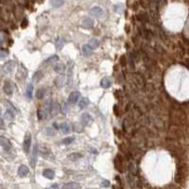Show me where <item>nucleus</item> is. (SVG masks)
I'll return each instance as SVG.
<instances>
[{
    "label": "nucleus",
    "instance_id": "obj_1",
    "mask_svg": "<svg viewBox=\"0 0 189 189\" xmlns=\"http://www.w3.org/2000/svg\"><path fill=\"white\" fill-rule=\"evenodd\" d=\"M188 174V169L186 166L184 165H181L179 166V168L177 170V174L175 177V181L178 183H181L183 181H184V180L186 179Z\"/></svg>",
    "mask_w": 189,
    "mask_h": 189
},
{
    "label": "nucleus",
    "instance_id": "obj_2",
    "mask_svg": "<svg viewBox=\"0 0 189 189\" xmlns=\"http://www.w3.org/2000/svg\"><path fill=\"white\" fill-rule=\"evenodd\" d=\"M37 154H38V145L36 144V145H34L32 152H31V154H30V157H29V164H30V166H31L32 168H35V166H36Z\"/></svg>",
    "mask_w": 189,
    "mask_h": 189
},
{
    "label": "nucleus",
    "instance_id": "obj_3",
    "mask_svg": "<svg viewBox=\"0 0 189 189\" xmlns=\"http://www.w3.org/2000/svg\"><path fill=\"white\" fill-rule=\"evenodd\" d=\"M30 145H31V134H30V132H26L24 138V144H23V147H24V150L26 153L28 152V150L30 149Z\"/></svg>",
    "mask_w": 189,
    "mask_h": 189
},
{
    "label": "nucleus",
    "instance_id": "obj_4",
    "mask_svg": "<svg viewBox=\"0 0 189 189\" xmlns=\"http://www.w3.org/2000/svg\"><path fill=\"white\" fill-rule=\"evenodd\" d=\"M14 66H15V63L13 62V60H8V62H6L5 63H4V65H3V67H2L3 73H4V74L10 73V72H11V71L13 70Z\"/></svg>",
    "mask_w": 189,
    "mask_h": 189
},
{
    "label": "nucleus",
    "instance_id": "obj_5",
    "mask_svg": "<svg viewBox=\"0 0 189 189\" xmlns=\"http://www.w3.org/2000/svg\"><path fill=\"white\" fill-rule=\"evenodd\" d=\"M73 67H74L73 62H70L69 64H68V70H67V84H68V86H72V82H73Z\"/></svg>",
    "mask_w": 189,
    "mask_h": 189
},
{
    "label": "nucleus",
    "instance_id": "obj_6",
    "mask_svg": "<svg viewBox=\"0 0 189 189\" xmlns=\"http://www.w3.org/2000/svg\"><path fill=\"white\" fill-rule=\"evenodd\" d=\"M79 98H81V94H79V92H78V91H75V92H72L69 94V97H68V101L72 104H75L79 101Z\"/></svg>",
    "mask_w": 189,
    "mask_h": 189
},
{
    "label": "nucleus",
    "instance_id": "obj_7",
    "mask_svg": "<svg viewBox=\"0 0 189 189\" xmlns=\"http://www.w3.org/2000/svg\"><path fill=\"white\" fill-rule=\"evenodd\" d=\"M3 90L7 94H11L13 93V85L10 81H6L3 85Z\"/></svg>",
    "mask_w": 189,
    "mask_h": 189
},
{
    "label": "nucleus",
    "instance_id": "obj_8",
    "mask_svg": "<svg viewBox=\"0 0 189 189\" xmlns=\"http://www.w3.org/2000/svg\"><path fill=\"white\" fill-rule=\"evenodd\" d=\"M0 145H1V147L6 151H9L10 149V147H11L10 142L8 139H6L5 137H4V136H0Z\"/></svg>",
    "mask_w": 189,
    "mask_h": 189
},
{
    "label": "nucleus",
    "instance_id": "obj_9",
    "mask_svg": "<svg viewBox=\"0 0 189 189\" xmlns=\"http://www.w3.org/2000/svg\"><path fill=\"white\" fill-rule=\"evenodd\" d=\"M89 13L94 15V16L100 17L103 15V10H102L100 7H94L89 10Z\"/></svg>",
    "mask_w": 189,
    "mask_h": 189
},
{
    "label": "nucleus",
    "instance_id": "obj_10",
    "mask_svg": "<svg viewBox=\"0 0 189 189\" xmlns=\"http://www.w3.org/2000/svg\"><path fill=\"white\" fill-rule=\"evenodd\" d=\"M28 171H29V169H28V166L25 165H22L19 166V168H18V175L22 178H24L26 176H28Z\"/></svg>",
    "mask_w": 189,
    "mask_h": 189
},
{
    "label": "nucleus",
    "instance_id": "obj_11",
    "mask_svg": "<svg viewBox=\"0 0 189 189\" xmlns=\"http://www.w3.org/2000/svg\"><path fill=\"white\" fill-rule=\"evenodd\" d=\"M64 83H65V77H64L63 74H60L55 79V84H56L57 87L60 88V87H63L64 85Z\"/></svg>",
    "mask_w": 189,
    "mask_h": 189
},
{
    "label": "nucleus",
    "instance_id": "obj_12",
    "mask_svg": "<svg viewBox=\"0 0 189 189\" xmlns=\"http://www.w3.org/2000/svg\"><path fill=\"white\" fill-rule=\"evenodd\" d=\"M81 119L82 124L84 125V126H86V125H88L89 123H91V121H92V117H91V115H89V113H82V115H81Z\"/></svg>",
    "mask_w": 189,
    "mask_h": 189
},
{
    "label": "nucleus",
    "instance_id": "obj_13",
    "mask_svg": "<svg viewBox=\"0 0 189 189\" xmlns=\"http://www.w3.org/2000/svg\"><path fill=\"white\" fill-rule=\"evenodd\" d=\"M43 175L44 177L47 178V179L52 180V179H54V177H55V171L52 169H48V168L44 169L43 171Z\"/></svg>",
    "mask_w": 189,
    "mask_h": 189
},
{
    "label": "nucleus",
    "instance_id": "obj_14",
    "mask_svg": "<svg viewBox=\"0 0 189 189\" xmlns=\"http://www.w3.org/2000/svg\"><path fill=\"white\" fill-rule=\"evenodd\" d=\"M63 189H79L81 188V184L79 183H67L63 185Z\"/></svg>",
    "mask_w": 189,
    "mask_h": 189
},
{
    "label": "nucleus",
    "instance_id": "obj_15",
    "mask_svg": "<svg viewBox=\"0 0 189 189\" xmlns=\"http://www.w3.org/2000/svg\"><path fill=\"white\" fill-rule=\"evenodd\" d=\"M93 54V49L89 47V44H84L82 47V55L85 57H89Z\"/></svg>",
    "mask_w": 189,
    "mask_h": 189
},
{
    "label": "nucleus",
    "instance_id": "obj_16",
    "mask_svg": "<svg viewBox=\"0 0 189 189\" xmlns=\"http://www.w3.org/2000/svg\"><path fill=\"white\" fill-rule=\"evenodd\" d=\"M100 85H101V87H103V88H105V89L110 88V87L112 86L111 79H110L109 78H107V77L103 78V79H101V81H100Z\"/></svg>",
    "mask_w": 189,
    "mask_h": 189
},
{
    "label": "nucleus",
    "instance_id": "obj_17",
    "mask_svg": "<svg viewBox=\"0 0 189 189\" xmlns=\"http://www.w3.org/2000/svg\"><path fill=\"white\" fill-rule=\"evenodd\" d=\"M82 26H84V28H93V26H94V20H93L92 18L87 17V18H85L84 20L82 21Z\"/></svg>",
    "mask_w": 189,
    "mask_h": 189
},
{
    "label": "nucleus",
    "instance_id": "obj_18",
    "mask_svg": "<svg viewBox=\"0 0 189 189\" xmlns=\"http://www.w3.org/2000/svg\"><path fill=\"white\" fill-rule=\"evenodd\" d=\"M32 93H33V85L31 83H28L26 89V96L28 99H31L32 98Z\"/></svg>",
    "mask_w": 189,
    "mask_h": 189
},
{
    "label": "nucleus",
    "instance_id": "obj_19",
    "mask_svg": "<svg viewBox=\"0 0 189 189\" xmlns=\"http://www.w3.org/2000/svg\"><path fill=\"white\" fill-rule=\"evenodd\" d=\"M115 168L118 170L119 172H122L123 171V163H122V160L118 158V156L115 158Z\"/></svg>",
    "mask_w": 189,
    "mask_h": 189
},
{
    "label": "nucleus",
    "instance_id": "obj_20",
    "mask_svg": "<svg viewBox=\"0 0 189 189\" xmlns=\"http://www.w3.org/2000/svg\"><path fill=\"white\" fill-rule=\"evenodd\" d=\"M60 129L63 133H68V132H70V126H69V124L66 122L60 124Z\"/></svg>",
    "mask_w": 189,
    "mask_h": 189
},
{
    "label": "nucleus",
    "instance_id": "obj_21",
    "mask_svg": "<svg viewBox=\"0 0 189 189\" xmlns=\"http://www.w3.org/2000/svg\"><path fill=\"white\" fill-rule=\"evenodd\" d=\"M81 157H82V154L79 152H74V153H71L70 155H68V159L70 161H77Z\"/></svg>",
    "mask_w": 189,
    "mask_h": 189
},
{
    "label": "nucleus",
    "instance_id": "obj_22",
    "mask_svg": "<svg viewBox=\"0 0 189 189\" xmlns=\"http://www.w3.org/2000/svg\"><path fill=\"white\" fill-rule=\"evenodd\" d=\"M129 173L131 174V175H136V172H137V168H136V165L134 163H131L130 165H129Z\"/></svg>",
    "mask_w": 189,
    "mask_h": 189
},
{
    "label": "nucleus",
    "instance_id": "obj_23",
    "mask_svg": "<svg viewBox=\"0 0 189 189\" xmlns=\"http://www.w3.org/2000/svg\"><path fill=\"white\" fill-rule=\"evenodd\" d=\"M65 43H66V41H65V39H64V38H58V39H57V41H56V47H57V48H58V49H62Z\"/></svg>",
    "mask_w": 189,
    "mask_h": 189
},
{
    "label": "nucleus",
    "instance_id": "obj_24",
    "mask_svg": "<svg viewBox=\"0 0 189 189\" xmlns=\"http://www.w3.org/2000/svg\"><path fill=\"white\" fill-rule=\"evenodd\" d=\"M88 105H89V99L87 97L81 98V101H79V108H81V109H84Z\"/></svg>",
    "mask_w": 189,
    "mask_h": 189
},
{
    "label": "nucleus",
    "instance_id": "obj_25",
    "mask_svg": "<svg viewBox=\"0 0 189 189\" xmlns=\"http://www.w3.org/2000/svg\"><path fill=\"white\" fill-rule=\"evenodd\" d=\"M98 40L97 39H96V38H94V39H91L90 41H89V47H91L94 50V49H96L97 47H98Z\"/></svg>",
    "mask_w": 189,
    "mask_h": 189
},
{
    "label": "nucleus",
    "instance_id": "obj_26",
    "mask_svg": "<svg viewBox=\"0 0 189 189\" xmlns=\"http://www.w3.org/2000/svg\"><path fill=\"white\" fill-rule=\"evenodd\" d=\"M63 1H60V0H53V1H50V4L54 7V8H59L62 5H63Z\"/></svg>",
    "mask_w": 189,
    "mask_h": 189
},
{
    "label": "nucleus",
    "instance_id": "obj_27",
    "mask_svg": "<svg viewBox=\"0 0 189 189\" xmlns=\"http://www.w3.org/2000/svg\"><path fill=\"white\" fill-rule=\"evenodd\" d=\"M60 111H62V113H63V115H66V113H68V105L66 102H63V103L62 104V106H60Z\"/></svg>",
    "mask_w": 189,
    "mask_h": 189
},
{
    "label": "nucleus",
    "instance_id": "obj_28",
    "mask_svg": "<svg viewBox=\"0 0 189 189\" xmlns=\"http://www.w3.org/2000/svg\"><path fill=\"white\" fill-rule=\"evenodd\" d=\"M134 79H135V81H136V83H137L138 85H144V79L141 77V76L140 75H135L134 76Z\"/></svg>",
    "mask_w": 189,
    "mask_h": 189
},
{
    "label": "nucleus",
    "instance_id": "obj_29",
    "mask_svg": "<svg viewBox=\"0 0 189 189\" xmlns=\"http://www.w3.org/2000/svg\"><path fill=\"white\" fill-rule=\"evenodd\" d=\"M41 78H42V73L39 71V72H36V73L34 74L32 79H33V81H34V82H38V81H40V79H41Z\"/></svg>",
    "mask_w": 189,
    "mask_h": 189
},
{
    "label": "nucleus",
    "instance_id": "obj_30",
    "mask_svg": "<svg viewBox=\"0 0 189 189\" xmlns=\"http://www.w3.org/2000/svg\"><path fill=\"white\" fill-rule=\"evenodd\" d=\"M75 140V138L74 137H66V138H64L63 141H62V143L63 144V145H69V144H71L72 142H73Z\"/></svg>",
    "mask_w": 189,
    "mask_h": 189
},
{
    "label": "nucleus",
    "instance_id": "obj_31",
    "mask_svg": "<svg viewBox=\"0 0 189 189\" xmlns=\"http://www.w3.org/2000/svg\"><path fill=\"white\" fill-rule=\"evenodd\" d=\"M63 68H64L63 64L59 63V64H57V65L55 66L54 70H55V72H58V73H63Z\"/></svg>",
    "mask_w": 189,
    "mask_h": 189
},
{
    "label": "nucleus",
    "instance_id": "obj_32",
    "mask_svg": "<svg viewBox=\"0 0 189 189\" xmlns=\"http://www.w3.org/2000/svg\"><path fill=\"white\" fill-rule=\"evenodd\" d=\"M44 89H39V90L37 91V93H36L37 98L42 99V98H44Z\"/></svg>",
    "mask_w": 189,
    "mask_h": 189
},
{
    "label": "nucleus",
    "instance_id": "obj_33",
    "mask_svg": "<svg viewBox=\"0 0 189 189\" xmlns=\"http://www.w3.org/2000/svg\"><path fill=\"white\" fill-rule=\"evenodd\" d=\"M45 133H47L48 136H53V135L55 134V131L53 130V128L47 127V129H45Z\"/></svg>",
    "mask_w": 189,
    "mask_h": 189
},
{
    "label": "nucleus",
    "instance_id": "obj_34",
    "mask_svg": "<svg viewBox=\"0 0 189 189\" xmlns=\"http://www.w3.org/2000/svg\"><path fill=\"white\" fill-rule=\"evenodd\" d=\"M137 18H138V20H140L141 22H147V15L146 14V13H141V14H139L138 16H137Z\"/></svg>",
    "mask_w": 189,
    "mask_h": 189
},
{
    "label": "nucleus",
    "instance_id": "obj_35",
    "mask_svg": "<svg viewBox=\"0 0 189 189\" xmlns=\"http://www.w3.org/2000/svg\"><path fill=\"white\" fill-rule=\"evenodd\" d=\"M58 57L57 56H53V57H50V58H48L44 60V63H52V62H55V60H58Z\"/></svg>",
    "mask_w": 189,
    "mask_h": 189
},
{
    "label": "nucleus",
    "instance_id": "obj_36",
    "mask_svg": "<svg viewBox=\"0 0 189 189\" xmlns=\"http://www.w3.org/2000/svg\"><path fill=\"white\" fill-rule=\"evenodd\" d=\"M8 54H9V53H8V51L7 50H5V49H1V51H0V58L1 59H4L5 58L6 56H8Z\"/></svg>",
    "mask_w": 189,
    "mask_h": 189
},
{
    "label": "nucleus",
    "instance_id": "obj_37",
    "mask_svg": "<svg viewBox=\"0 0 189 189\" xmlns=\"http://www.w3.org/2000/svg\"><path fill=\"white\" fill-rule=\"evenodd\" d=\"M21 26H22V28H26V26H28V19L25 18L24 20L22 21V25Z\"/></svg>",
    "mask_w": 189,
    "mask_h": 189
},
{
    "label": "nucleus",
    "instance_id": "obj_38",
    "mask_svg": "<svg viewBox=\"0 0 189 189\" xmlns=\"http://www.w3.org/2000/svg\"><path fill=\"white\" fill-rule=\"evenodd\" d=\"M102 185H103V186H109V185H110L109 181H104V183H102Z\"/></svg>",
    "mask_w": 189,
    "mask_h": 189
},
{
    "label": "nucleus",
    "instance_id": "obj_39",
    "mask_svg": "<svg viewBox=\"0 0 189 189\" xmlns=\"http://www.w3.org/2000/svg\"><path fill=\"white\" fill-rule=\"evenodd\" d=\"M1 129H4V120H3V118L1 119Z\"/></svg>",
    "mask_w": 189,
    "mask_h": 189
}]
</instances>
